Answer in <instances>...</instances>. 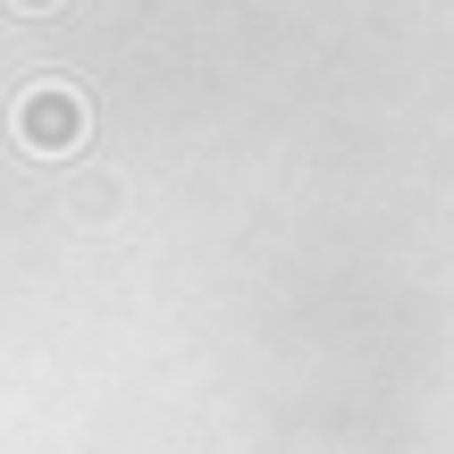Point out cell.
Here are the masks:
<instances>
[{"label":"cell","instance_id":"obj_3","mask_svg":"<svg viewBox=\"0 0 454 454\" xmlns=\"http://www.w3.org/2000/svg\"><path fill=\"white\" fill-rule=\"evenodd\" d=\"M0 9H17V17H51V9H67V0H0Z\"/></svg>","mask_w":454,"mask_h":454},{"label":"cell","instance_id":"obj_1","mask_svg":"<svg viewBox=\"0 0 454 454\" xmlns=\"http://www.w3.org/2000/svg\"><path fill=\"white\" fill-rule=\"evenodd\" d=\"M9 135H17V152H34V160H67V152L93 135V101H84L67 76H34L26 93L9 101Z\"/></svg>","mask_w":454,"mask_h":454},{"label":"cell","instance_id":"obj_2","mask_svg":"<svg viewBox=\"0 0 454 454\" xmlns=\"http://www.w3.org/2000/svg\"><path fill=\"white\" fill-rule=\"evenodd\" d=\"M76 202H84V219H110V211H118V177H93Z\"/></svg>","mask_w":454,"mask_h":454}]
</instances>
